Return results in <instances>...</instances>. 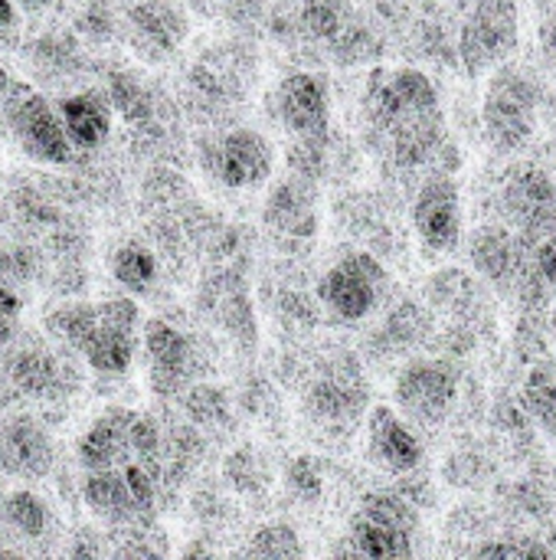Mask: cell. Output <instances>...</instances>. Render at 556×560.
<instances>
[{"label": "cell", "mask_w": 556, "mask_h": 560, "mask_svg": "<svg viewBox=\"0 0 556 560\" xmlns=\"http://www.w3.org/2000/svg\"><path fill=\"white\" fill-rule=\"evenodd\" d=\"M364 118L400 171L423 167L446 141L439 92L419 69L377 66L364 89Z\"/></svg>", "instance_id": "1"}, {"label": "cell", "mask_w": 556, "mask_h": 560, "mask_svg": "<svg viewBox=\"0 0 556 560\" xmlns=\"http://www.w3.org/2000/svg\"><path fill=\"white\" fill-rule=\"evenodd\" d=\"M46 335L66 345L98 377H125L141 345V312L128 295L59 302L43 318Z\"/></svg>", "instance_id": "2"}, {"label": "cell", "mask_w": 556, "mask_h": 560, "mask_svg": "<svg viewBox=\"0 0 556 560\" xmlns=\"http://www.w3.org/2000/svg\"><path fill=\"white\" fill-rule=\"evenodd\" d=\"M82 387V368L75 354L43 335L20 331L0 351V404H66Z\"/></svg>", "instance_id": "3"}, {"label": "cell", "mask_w": 556, "mask_h": 560, "mask_svg": "<svg viewBox=\"0 0 556 560\" xmlns=\"http://www.w3.org/2000/svg\"><path fill=\"white\" fill-rule=\"evenodd\" d=\"M0 118L7 135L16 141V148L36 161V164H49V167H66L72 161H79L75 148L69 144L59 112L56 105L36 92L26 82L10 79L7 72H0Z\"/></svg>", "instance_id": "4"}, {"label": "cell", "mask_w": 556, "mask_h": 560, "mask_svg": "<svg viewBox=\"0 0 556 560\" xmlns=\"http://www.w3.org/2000/svg\"><path fill=\"white\" fill-rule=\"evenodd\" d=\"M79 495H82V505L115 532L154 528L157 509H161L157 479L138 463L85 472L79 482Z\"/></svg>", "instance_id": "5"}, {"label": "cell", "mask_w": 556, "mask_h": 560, "mask_svg": "<svg viewBox=\"0 0 556 560\" xmlns=\"http://www.w3.org/2000/svg\"><path fill=\"white\" fill-rule=\"evenodd\" d=\"M200 167L226 190H256L272 177L275 151L256 128H223L197 141Z\"/></svg>", "instance_id": "6"}, {"label": "cell", "mask_w": 556, "mask_h": 560, "mask_svg": "<svg viewBox=\"0 0 556 560\" xmlns=\"http://www.w3.org/2000/svg\"><path fill=\"white\" fill-rule=\"evenodd\" d=\"M387 295V269L374 253H347L324 269L315 289V302L338 322L357 325L370 318Z\"/></svg>", "instance_id": "7"}, {"label": "cell", "mask_w": 556, "mask_h": 560, "mask_svg": "<svg viewBox=\"0 0 556 560\" xmlns=\"http://www.w3.org/2000/svg\"><path fill=\"white\" fill-rule=\"evenodd\" d=\"M416 522V509L403 495L370 492L351 518L344 551L357 558H410Z\"/></svg>", "instance_id": "8"}, {"label": "cell", "mask_w": 556, "mask_h": 560, "mask_svg": "<svg viewBox=\"0 0 556 560\" xmlns=\"http://www.w3.org/2000/svg\"><path fill=\"white\" fill-rule=\"evenodd\" d=\"M141 345L147 361V384L161 400H177L206 371L200 341L164 318H151L141 328Z\"/></svg>", "instance_id": "9"}, {"label": "cell", "mask_w": 556, "mask_h": 560, "mask_svg": "<svg viewBox=\"0 0 556 560\" xmlns=\"http://www.w3.org/2000/svg\"><path fill=\"white\" fill-rule=\"evenodd\" d=\"M197 308L200 315L220 328L239 351L252 354L259 348V318H256V302L249 292V282L236 262L229 266H213L200 289H197Z\"/></svg>", "instance_id": "10"}, {"label": "cell", "mask_w": 556, "mask_h": 560, "mask_svg": "<svg viewBox=\"0 0 556 560\" xmlns=\"http://www.w3.org/2000/svg\"><path fill=\"white\" fill-rule=\"evenodd\" d=\"M534 112H537V89L531 79L511 66L498 69L488 82L482 118L485 131L498 151H518L534 135Z\"/></svg>", "instance_id": "11"}, {"label": "cell", "mask_w": 556, "mask_h": 560, "mask_svg": "<svg viewBox=\"0 0 556 560\" xmlns=\"http://www.w3.org/2000/svg\"><path fill=\"white\" fill-rule=\"evenodd\" d=\"M364 404H367V390L360 381V368L344 354L318 361V368L308 374L301 387L305 413L331 430L351 427L360 417Z\"/></svg>", "instance_id": "12"}, {"label": "cell", "mask_w": 556, "mask_h": 560, "mask_svg": "<svg viewBox=\"0 0 556 560\" xmlns=\"http://www.w3.org/2000/svg\"><path fill=\"white\" fill-rule=\"evenodd\" d=\"M393 397L406 420L436 427L452 413L459 400V371L449 361H436V358L410 361L397 374Z\"/></svg>", "instance_id": "13"}, {"label": "cell", "mask_w": 556, "mask_h": 560, "mask_svg": "<svg viewBox=\"0 0 556 560\" xmlns=\"http://www.w3.org/2000/svg\"><path fill=\"white\" fill-rule=\"evenodd\" d=\"M275 118L295 141H331V89L308 69L288 72L275 85Z\"/></svg>", "instance_id": "14"}, {"label": "cell", "mask_w": 556, "mask_h": 560, "mask_svg": "<svg viewBox=\"0 0 556 560\" xmlns=\"http://www.w3.org/2000/svg\"><path fill=\"white\" fill-rule=\"evenodd\" d=\"M514 39H518L514 0H472V10L459 36V52L469 72H482L488 62L505 59Z\"/></svg>", "instance_id": "15"}, {"label": "cell", "mask_w": 556, "mask_h": 560, "mask_svg": "<svg viewBox=\"0 0 556 560\" xmlns=\"http://www.w3.org/2000/svg\"><path fill=\"white\" fill-rule=\"evenodd\" d=\"M56 469V443L33 413L0 420V472L20 482H39Z\"/></svg>", "instance_id": "16"}, {"label": "cell", "mask_w": 556, "mask_h": 560, "mask_svg": "<svg viewBox=\"0 0 556 560\" xmlns=\"http://www.w3.org/2000/svg\"><path fill=\"white\" fill-rule=\"evenodd\" d=\"M413 226L426 249L452 253L462 240V197L449 174L429 177L413 200Z\"/></svg>", "instance_id": "17"}, {"label": "cell", "mask_w": 556, "mask_h": 560, "mask_svg": "<svg viewBox=\"0 0 556 560\" xmlns=\"http://www.w3.org/2000/svg\"><path fill=\"white\" fill-rule=\"evenodd\" d=\"M59 532L52 505L29 492L13 489L0 495V555H23L46 548Z\"/></svg>", "instance_id": "18"}, {"label": "cell", "mask_w": 556, "mask_h": 560, "mask_svg": "<svg viewBox=\"0 0 556 560\" xmlns=\"http://www.w3.org/2000/svg\"><path fill=\"white\" fill-rule=\"evenodd\" d=\"M121 13L131 46L147 59L170 56L190 30L177 0H125Z\"/></svg>", "instance_id": "19"}, {"label": "cell", "mask_w": 556, "mask_h": 560, "mask_svg": "<svg viewBox=\"0 0 556 560\" xmlns=\"http://www.w3.org/2000/svg\"><path fill=\"white\" fill-rule=\"evenodd\" d=\"M262 223L285 243H311L318 236V184L288 174L279 180L262 207Z\"/></svg>", "instance_id": "20"}, {"label": "cell", "mask_w": 556, "mask_h": 560, "mask_svg": "<svg viewBox=\"0 0 556 560\" xmlns=\"http://www.w3.org/2000/svg\"><path fill=\"white\" fill-rule=\"evenodd\" d=\"M508 217L521 226L524 240L556 233V187L537 167H518L501 190Z\"/></svg>", "instance_id": "21"}, {"label": "cell", "mask_w": 556, "mask_h": 560, "mask_svg": "<svg viewBox=\"0 0 556 560\" xmlns=\"http://www.w3.org/2000/svg\"><path fill=\"white\" fill-rule=\"evenodd\" d=\"M367 456L380 469L406 476L423 466V440L393 407L380 404L367 417Z\"/></svg>", "instance_id": "22"}, {"label": "cell", "mask_w": 556, "mask_h": 560, "mask_svg": "<svg viewBox=\"0 0 556 560\" xmlns=\"http://www.w3.org/2000/svg\"><path fill=\"white\" fill-rule=\"evenodd\" d=\"M131 423H134V410L128 407H108L105 413H98L75 443L79 469L95 472V469H118L125 463H134Z\"/></svg>", "instance_id": "23"}, {"label": "cell", "mask_w": 556, "mask_h": 560, "mask_svg": "<svg viewBox=\"0 0 556 560\" xmlns=\"http://www.w3.org/2000/svg\"><path fill=\"white\" fill-rule=\"evenodd\" d=\"M62 131L69 138V144L75 148V154H92L98 151L108 135H111V105L105 98V92L95 89H79L72 95H62L56 102Z\"/></svg>", "instance_id": "24"}, {"label": "cell", "mask_w": 556, "mask_h": 560, "mask_svg": "<svg viewBox=\"0 0 556 560\" xmlns=\"http://www.w3.org/2000/svg\"><path fill=\"white\" fill-rule=\"evenodd\" d=\"M105 98L111 105L115 115H121L131 128H141V125H151L157 118H164L157 112V95L134 75V72H125V69H111L105 75Z\"/></svg>", "instance_id": "25"}, {"label": "cell", "mask_w": 556, "mask_h": 560, "mask_svg": "<svg viewBox=\"0 0 556 560\" xmlns=\"http://www.w3.org/2000/svg\"><path fill=\"white\" fill-rule=\"evenodd\" d=\"M472 262H475V269H478L485 279L505 285V282H511V279L521 272L518 240H514L508 230L485 226V230H478L475 240H472Z\"/></svg>", "instance_id": "26"}, {"label": "cell", "mask_w": 556, "mask_h": 560, "mask_svg": "<svg viewBox=\"0 0 556 560\" xmlns=\"http://www.w3.org/2000/svg\"><path fill=\"white\" fill-rule=\"evenodd\" d=\"M111 279L128 295H151L161 282V259L147 243L128 240L111 253Z\"/></svg>", "instance_id": "27"}, {"label": "cell", "mask_w": 556, "mask_h": 560, "mask_svg": "<svg viewBox=\"0 0 556 560\" xmlns=\"http://www.w3.org/2000/svg\"><path fill=\"white\" fill-rule=\"evenodd\" d=\"M180 413L187 423H193L200 433H213V430H226L236 417L233 410V397L220 387V384H210V381H193L180 397Z\"/></svg>", "instance_id": "28"}, {"label": "cell", "mask_w": 556, "mask_h": 560, "mask_svg": "<svg viewBox=\"0 0 556 560\" xmlns=\"http://www.w3.org/2000/svg\"><path fill=\"white\" fill-rule=\"evenodd\" d=\"M292 10L285 13L288 33H305L315 43L331 46L338 33L347 26V0H288Z\"/></svg>", "instance_id": "29"}, {"label": "cell", "mask_w": 556, "mask_h": 560, "mask_svg": "<svg viewBox=\"0 0 556 560\" xmlns=\"http://www.w3.org/2000/svg\"><path fill=\"white\" fill-rule=\"evenodd\" d=\"M223 482H226L236 495H246V499L265 495V492H269V482H272L269 459H265L262 450H256L252 443L236 446V450L226 456V463H223Z\"/></svg>", "instance_id": "30"}, {"label": "cell", "mask_w": 556, "mask_h": 560, "mask_svg": "<svg viewBox=\"0 0 556 560\" xmlns=\"http://www.w3.org/2000/svg\"><path fill=\"white\" fill-rule=\"evenodd\" d=\"M29 62L46 72V75H66V72H75L79 62H82V52H79V43L69 36V33H46L39 36L29 49H26Z\"/></svg>", "instance_id": "31"}, {"label": "cell", "mask_w": 556, "mask_h": 560, "mask_svg": "<svg viewBox=\"0 0 556 560\" xmlns=\"http://www.w3.org/2000/svg\"><path fill=\"white\" fill-rule=\"evenodd\" d=\"M524 410L556 436V368L554 364H541L528 374L524 390H521Z\"/></svg>", "instance_id": "32"}, {"label": "cell", "mask_w": 556, "mask_h": 560, "mask_svg": "<svg viewBox=\"0 0 556 560\" xmlns=\"http://www.w3.org/2000/svg\"><path fill=\"white\" fill-rule=\"evenodd\" d=\"M242 555H249V558H305V545L292 525L272 522L249 535V545Z\"/></svg>", "instance_id": "33"}, {"label": "cell", "mask_w": 556, "mask_h": 560, "mask_svg": "<svg viewBox=\"0 0 556 560\" xmlns=\"http://www.w3.org/2000/svg\"><path fill=\"white\" fill-rule=\"evenodd\" d=\"M46 272L43 253L29 243H0V276L13 285L26 289Z\"/></svg>", "instance_id": "34"}, {"label": "cell", "mask_w": 556, "mask_h": 560, "mask_svg": "<svg viewBox=\"0 0 556 560\" xmlns=\"http://www.w3.org/2000/svg\"><path fill=\"white\" fill-rule=\"evenodd\" d=\"M285 489L295 502L301 505H315L321 502L324 495V472H321V463L308 453L295 456L288 466H285Z\"/></svg>", "instance_id": "35"}, {"label": "cell", "mask_w": 556, "mask_h": 560, "mask_svg": "<svg viewBox=\"0 0 556 560\" xmlns=\"http://www.w3.org/2000/svg\"><path fill=\"white\" fill-rule=\"evenodd\" d=\"M23 305H26L23 289L0 276V351L23 331V328H20V322H23Z\"/></svg>", "instance_id": "36"}, {"label": "cell", "mask_w": 556, "mask_h": 560, "mask_svg": "<svg viewBox=\"0 0 556 560\" xmlns=\"http://www.w3.org/2000/svg\"><path fill=\"white\" fill-rule=\"evenodd\" d=\"M423 328H426V318L419 315V308H416V305H400V308L387 318V325H383L380 335H383L393 348H406V345H416V341H419Z\"/></svg>", "instance_id": "37"}, {"label": "cell", "mask_w": 556, "mask_h": 560, "mask_svg": "<svg viewBox=\"0 0 556 560\" xmlns=\"http://www.w3.org/2000/svg\"><path fill=\"white\" fill-rule=\"evenodd\" d=\"M115 26H118V20H115V10L108 0H88L75 20V30L85 39H111Z\"/></svg>", "instance_id": "38"}, {"label": "cell", "mask_w": 556, "mask_h": 560, "mask_svg": "<svg viewBox=\"0 0 556 560\" xmlns=\"http://www.w3.org/2000/svg\"><path fill=\"white\" fill-rule=\"evenodd\" d=\"M531 246H534V276L547 285H556V233L534 240Z\"/></svg>", "instance_id": "39"}, {"label": "cell", "mask_w": 556, "mask_h": 560, "mask_svg": "<svg viewBox=\"0 0 556 560\" xmlns=\"http://www.w3.org/2000/svg\"><path fill=\"white\" fill-rule=\"evenodd\" d=\"M478 555H508V558H518V555H547L541 545H482Z\"/></svg>", "instance_id": "40"}, {"label": "cell", "mask_w": 556, "mask_h": 560, "mask_svg": "<svg viewBox=\"0 0 556 560\" xmlns=\"http://www.w3.org/2000/svg\"><path fill=\"white\" fill-rule=\"evenodd\" d=\"M16 26V0H0V36Z\"/></svg>", "instance_id": "41"}, {"label": "cell", "mask_w": 556, "mask_h": 560, "mask_svg": "<svg viewBox=\"0 0 556 560\" xmlns=\"http://www.w3.org/2000/svg\"><path fill=\"white\" fill-rule=\"evenodd\" d=\"M23 10H29V13H43V10H49L52 3H59V0H16Z\"/></svg>", "instance_id": "42"}, {"label": "cell", "mask_w": 556, "mask_h": 560, "mask_svg": "<svg viewBox=\"0 0 556 560\" xmlns=\"http://www.w3.org/2000/svg\"><path fill=\"white\" fill-rule=\"evenodd\" d=\"M216 3H242V0H216Z\"/></svg>", "instance_id": "43"}, {"label": "cell", "mask_w": 556, "mask_h": 560, "mask_svg": "<svg viewBox=\"0 0 556 560\" xmlns=\"http://www.w3.org/2000/svg\"><path fill=\"white\" fill-rule=\"evenodd\" d=\"M554 335H556V315H554Z\"/></svg>", "instance_id": "44"}]
</instances>
